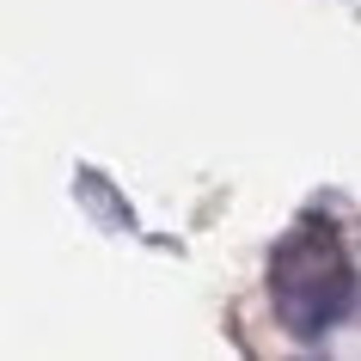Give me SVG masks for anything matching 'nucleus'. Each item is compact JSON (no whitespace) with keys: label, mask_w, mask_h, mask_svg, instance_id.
<instances>
[{"label":"nucleus","mask_w":361,"mask_h":361,"mask_svg":"<svg viewBox=\"0 0 361 361\" xmlns=\"http://www.w3.org/2000/svg\"><path fill=\"white\" fill-rule=\"evenodd\" d=\"M269 288H276V312L294 324V337H319L355 306V276L343 264L331 227L288 233L276 264H269Z\"/></svg>","instance_id":"f257e3e1"}]
</instances>
